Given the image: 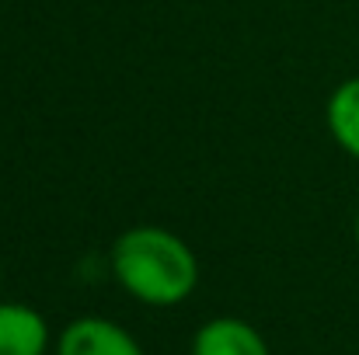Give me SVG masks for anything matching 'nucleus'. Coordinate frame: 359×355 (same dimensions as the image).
<instances>
[{
    "instance_id": "obj_1",
    "label": "nucleus",
    "mask_w": 359,
    "mask_h": 355,
    "mask_svg": "<svg viewBox=\"0 0 359 355\" xmlns=\"http://www.w3.org/2000/svg\"><path fill=\"white\" fill-rule=\"evenodd\" d=\"M112 275L147 307H178L199 286V258L175 230L136 223L112 244Z\"/></svg>"
},
{
    "instance_id": "obj_2",
    "label": "nucleus",
    "mask_w": 359,
    "mask_h": 355,
    "mask_svg": "<svg viewBox=\"0 0 359 355\" xmlns=\"http://www.w3.org/2000/svg\"><path fill=\"white\" fill-rule=\"evenodd\" d=\"M56 355H143L140 342L109 317H77L63 328Z\"/></svg>"
},
{
    "instance_id": "obj_3",
    "label": "nucleus",
    "mask_w": 359,
    "mask_h": 355,
    "mask_svg": "<svg viewBox=\"0 0 359 355\" xmlns=\"http://www.w3.org/2000/svg\"><path fill=\"white\" fill-rule=\"evenodd\" d=\"M49 324L46 317L14 300H0V355H46Z\"/></svg>"
},
{
    "instance_id": "obj_4",
    "label": "nucleus",
    "mask_w": 359,
    "mask_h": 355,
    "mask_svg": "<svg viewBox=\"0 0 359 355\" xmlns=\"http://www.w3.org/2000/svg\"><path fill=\"white\" fill-rule=\"evenodd\" d=\"M192 355H269V345L258 335V328H251L248 321L213 317L196 331Z\"/></svg>"
},
{
    "instance_id": "obj_5",
    "label": "nucleus",
    "mask_w": 359,
    "mask_h": 355,
    "mask_svg": "<svg viewBox=\"0 0 359 355\" xmlns=\"http://www.w3.org/2000/svg\"><path fill=\"white\" fill-rule=\"evenodd\" d=\"M325 122L339 150L359 160V77L342 81L325 105Z\"/></svg>"
},
{
    "instance_id": "obj_6",
    "label": "nucleus",
    "mask_w": 359,
    "mask_h": 355,
    "mask_svg": "<svg viewBox=\"0 0 359 355\" xmlns=\"http://www.w3.org/2000/svg\"><path fill=\"white\" fill-rule=\"evenodd\" d=\"M353 234H356V247H359V209H356V223H353Z\"/></svg>"
}]
</instances>
